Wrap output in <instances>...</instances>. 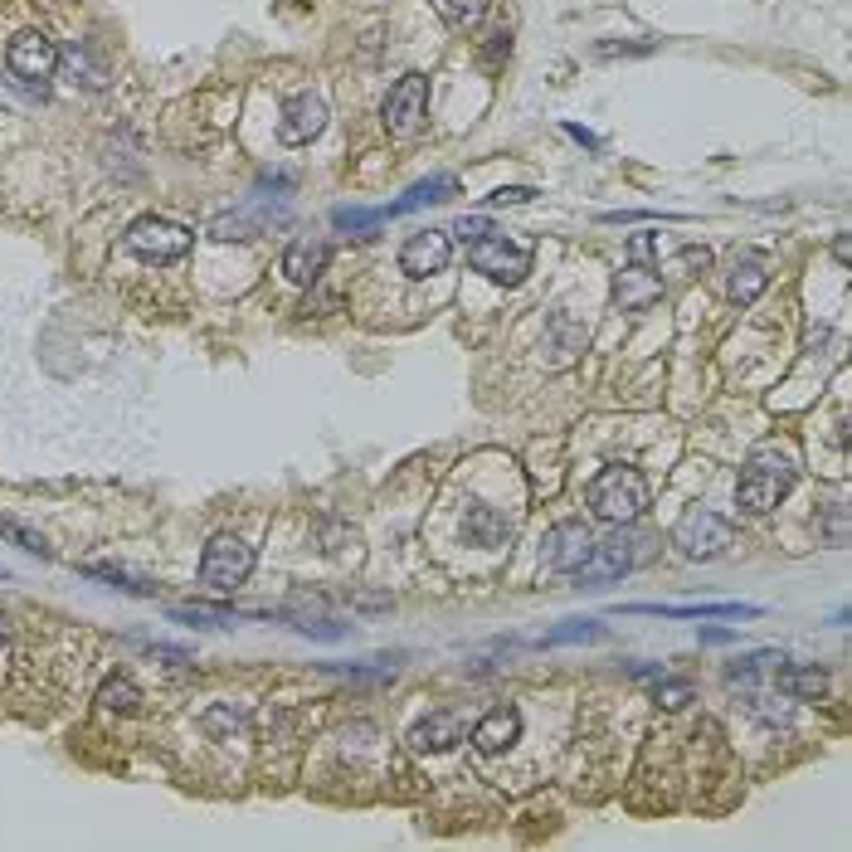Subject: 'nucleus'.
Here are the masks:
<instances>
[{
    "label": "nucleus",
    "mask_w": 852,
    "mask_h": 852,
    "mask_svg": "<svg viewBox=\"0 0 852 852\" xmlns=\"http://www.w3.org/2000/svg\"><path fill=\"white\" fill-rule=\"evenodd\" d=\"M453 234H458L463 244H473V239H482V234H492V224L482 220V215H463V220L453 224Z\"/></svg>",
    "instance_id": "33"
},
{
    "label": "nucleus",
    "mask_w": 852,
    "mask_h": 852,
    "mask_svg": "<svg viewBox=\"0 0 852 852\" xmlns=\"http://www.w3.org/2000/svg\"><path fill=\"white\" fill-rule=\"evenodd\" d=\"M672 546L687 560H716L736 546V531H731L726 517H716L706 507H692V512H682V521L672 526Z\"/></svg>",
    "instance_id": "6"
},
{
    "label": "nucleus",
    "mask_w": 852,
    "mask_h": 852,
    "mask_svg": "<svg viewBox=\"0 0 852 852\" xmlns=\"http://www.w3.org/2000/svg\"><path fill=\"white\" fill-rule=\"evenodd\" d=\"M648 536H638V531H614L609 541H594L590 560L575 570V585L580 590H599V585H614L619 575H629L638 570L643 560H648Z\"/></svg>",
    "instance_id": "3"
},
{
    "label": "nucleus",
    "mask_w": 852,
    "mask_h": 852,
    "mask_svg": "<svg viewBox=\"0 0 852 852\" xmlns=\"http://www.w3.org/2000/svg\"><path fill=\"white\" fill-rule=\"evenodd\" d=\"M5 69L20 78V83H30V88H44L54 78V69H59V44L49 35H39V30H25V35L10 39Z\"/></svg>",
    "instance_id": "9"
},
{
    "label": "nucleus",
    "mask_w": 852,
    "mask_h": 852,
    "mask_svg": "<svg viewBox=\"0 0 852 852\" xmlns=\"http://www.w3.org/2000/svg\"><path fill=\"white\" fill-rule=\"evenodd\" d=\"M249 575H254V546L239 541L234 531L210 536V546L200 551V580H205L215 594H234Z\"/></svg>",
    "instance_id": "4"
},
{
    "label": "nucleus",
    "mask_w": 852,
    "mask_h": 852,
    "mask_svg": "<svg viewBox=\"0 0 852 852\" xmlns=\"http://www.w3.org/2000/svg\"><path fill=\"white\" fill-rule=\"evenodd\" d=\"M658 254V234L653 229H638V234H629V259L633 263H648Z\"/></svg>",
    "instance_id": "30"
},
{
    "label": "nucleus",
    "mask_w": 852,
    "mask_h": 852,
    "mask_svg": "<svg viewBox=\"0 0 852 852\" xmlns=\"http://www.w3.org/2000/svg\"><path fill=\"white\" fill-rule=\"evenodd\" d=\"M83 575L108 580V585H117V590H127V594H151L147 580H132V575H122V570H112V565H83Z\"/></svg>",
    "instance_id": "28"
},
{
    "label": "nucleus",
    "mask_w": 852,
    "mask_h": 852,
    "mask_svg": "<svg viewBox=\"0 0 852 852\" xmlns=\"http://www.w3.org/2000/svg\"><path fill=\"white\" fill-rule=\"evenodd\" d=\"M517 736H521V711H517V706H492L478 726H473V745H478L482 755H502Z\"/></svg>",
    "instance_id": "14"
},
{
    "label": "nucleus",
    "mask_w": 852,
    "mask_h": 852,
    "mask_svg": "<svg viewBox=\"0 0 852 852\" xmlns=\"http://www.w3.org/2000/svg\"><path fill=\"white\" fill-rule=\"evenodd\" d=\"M424 112H429V78L424 74H405L395 88H390V98H385V132L395 137V142H409L419 127H424Z\"/></svg>",
    "instance_id": "8"
},
{
    "label": "nucleus",
    "mask_w": 852,
    "mask_h": 852,
    "mask_svg": "<svg viewBox=\"0 0 852 852\" xmlns=\"http://www.w3.org/2000/svg\"><path fill=\"white\" fill-rule=\"evenodd\" d=\"M190 244H195V234L186 224L161 220V215H142V220L127 224V249L142 263H176L190 254Z\"/></svg>",
    "instance_id": "7"
},
{
    "label": "nucleus",
    "mask_w": 852,
    "mask_h": 852,
    "mask_svg": "<svg viewBox=\"0 0 852 852\" xmlns=\"http://www.w3.org/2000/svg\"><path fill=\"white\" fill-rule=\"evenodd\" d=\"M794 478H799V458L779 444H760L750 453L741 482H736V502H741L745 512L765 517V512L779 507V497L794 487Z\"/></svg>",
    "instance_id": "1"
},
{
    "label": "nucleus",
    "mask_w": 852,
    "mask_h": 852,
    "mask_svg": "<svg viewBox=\"0 0 852 852\" xmlns=\"http://www.w3.org/2000/svg\"><path fill=\"white\" fill-rule=\"evenodd\" d=\"M531 200H536V190L531 186H502V190L487 195V205H531Z\"/></svg>",
    "instance_id": "32"
},
{
    "label": "nucleus",
    "mask_w": 852,
    "mask_h": 852,
    "mask_svg": "<svg viewBox=\"0 0 852 852\" xmlns=\"http://www.w3.org/2000/svg\"><path fill=\"white\" fill-rule=\"evenodd\" d=\"M322 127H327V103L317 93H297L293 103L283 108V117H278V142L283 147H307Z\"/></svg>",
    "instance_id": "12"
},
{
    "label": "nucleus",
    "mask_w": 852,
    "mask_h": 852,
    "mask_svg": "<svg viewBox=\"0 0 852 852\" xmlns=\"http://www.w3.org/2000/svg\"><path fill=\"white\" fill-rule=\"evenodd\" d=\"M453 195H458V181H453V176H429V181L409 186L405 200H395V205H385V210H390V220H395V215H409V210H419V205H439V200H453Z\"/></svg>",
    "instance_id": "20"
},
{
    "label": "nucleus",
    "mask_w": 852,
    "mask_h": 852,
    "mask_svg": "<svg viewBox=\"0 0 852 852\" xmlns=\"http://www.w3.org/2000/svg\"><path fill=\"white\" fill-rule=\"evenodd\" d=\"M614 302L624 312H648V307L663 302V278L648 263H629V268L614 273Z\"/></svg>",
    "instance_id": "13"
},
{
    "label": "nucleus",
    "mask_w": 852,
    "mask_h": 852,
    "mask_svg": "<svg viewBox=\"0 0 852 852\" xmlns=\"http://www.w3.org/2000/svg\"><path fill=\"white\" fill-rule=\"evenodd\" d=\"M5 638H10V619L0 614V643H5Z\"/></svg>",
    "instance_id": "37"
},
{
    "label": "nucleus",
    "mask_w": 852,
    "mask_h": 852,
    "mask_svg": "<svg viewBox=\"0 0 852 852\" xmlns=\"http://www.w3.org/2000/svg\"><path fill=\"white\" fill-rule=\"evenodd\" d=\"M390 220V210L385 205H375V210H361V205H341V210H332V224L336 229H351V234H371L375 224Z\"/></svg>",
    "instance_id": "23"
},
{
    "label": "nucleus",
    "mask_w": 852,
    "mask_h": 852,
    "mask_svg": "<svg viewBox=\"0 0 852 852\" xmlns=\"http://www.w3.org/2000/svg\"><path fill=\"white\" fill-rule=\"evenodd\" d=\"M468 263L478 268L482 278H492V283H507V288H517L521 278L531 273V244H521V239H507V234H482L468 244Z\"/></svg>",
    "instance_id": "5"
},
{
    "label": "nucleus",
    "mask_w": 852,
    "mask_h": 852,
    "mask_svg": "<svg viewBox=\"0 0 852 852\" xmlns=\"http://www.w3.org/2000/svg\"><path fill=\"white\" fill-rule=\"evenodd\" d=\"M775 687L784 697H794V702H818L828 692V672L814 663H789V667H779Z\"/></svg>",
    "instance_id": "19"
},
{
    "label": "nucleus",
    "mask_w": 852,
    "mask_h": 852,
    "mask_svg": "<svg viewBox=\"0 0 852 852\" xmlns=\"http://www.w3.org/2000/svg\"><path fill=\"white\" fill-rule=\"evenodd\" d=\"M590 512L609 526H633L648 512V478L629 463H609L590 482Z\"/></svg>",
    "instance_id": "2"
},
{
    "label": "nucleus",
    "mask_w": 852,
    "mask_h": 852,
    "mask_svg": "<svg viewBox=\"0 0 852 852\" xmlns=\"http://www.w3.org/2000/svg\"><path fill=\"white\" fill-rule=\"evenodd\" d=\"M0 536L5 541H15L20 551H30V556H49V546H44V536L39 531H30L25 521H15V517H0Z\"/></svg>",
    "instance_id": "25"
},
{
    "label": "nucleus",
    "mask_w": 852,
    "mask_h": 852,
    "mask_svg": "<svg viewBox=\"0 0 852 852\" xmlns=\"http://www.w3.org/2000/svg\"><path fill=\"white\" fill-rule=\"evenodd\" d=\"M244 726V716L234 711L229 702H220V706H210L205 716H200V731H210V736H234Z\"/></svg>",
    "instance_id": "26"
},
{
    "label": "nucleus",
    "mask_w": 852,
    "mask_h": 852,
    "mask_svg": "<svg viewBox=\"0 0 852 852\" xmlns=\"http://www.w3.org/2000/svg\"><path fill=\"white\" fill-rule=\"evenodd\" d=\"M594 551V536L585 521H556L551 531H546V546H541V560H546V570H556V575H575Z\"/></svg>",
    "instance_id": "10"
},
{
    "label": "nucleus",
    "mask_w": 852,
    "mask_h": 852,
    "mask_svg": "<svg viewBox=\"0 0 852 852\" xmlns=\"http://www.w3.org/2000/svg\"><path fill=\"white\" fill-rule=\"evenodd\" d=\"M487 5H492V0H444V20L453 25V30H473V25H482Z\"/></svg>",
    "instance_id": "24"
},
{
    "label": "nucleus",
    "mask_w": 852,
    "mask_h": 852,
    "mask_svg": "<svg viewBox=\"0 0 852 852\" xmlns=\"http://www.w3.org/2000/svg\"><path fill=\"white\" fill-rule=\"evenodd\" d=\"M565 137H575V142H585V147H599V137L585 132V127H575V122H565Z\"/></svg>",
    "instance_id": "35"
},
{
    "label": "nucleus",
    "mask_w": 852,
    "mask_h": 852,
    "mask_svg": "<svg viewBox=\"0 0 852 852\" xmlns=\"http://www.w3.org/2000/svg\"><path fill=\"white\" fill-rule=\"evenodd\" d=\"M327 263H332V244H322V239H297L293 249L283 254V273L307 288V283H317V278L327 273Z\"/></svg>",
    "instance_id": "16"
},
{
    "label": "nucleus",
    "mask_w": 852,
    "mask_h": 852,
    "mask_svg": "<svg viewBox=\"0 0 852 852\" xmlns=\"http://www.w3.org/2000/svg\"><path fill=\"white\" fill-rule=\"evenodd\" d=\"M677 268H682L687 278L706 273V268H711V249H697V244H692V249H682V254H677Z\"/></svg>",
    "instance_id": "31"
},
{
    "label": "nucleus",
    "mask_w": 852,
    "mask_h": 852,
    "mask_svg": "<svg viewBox=\"0 0 852 852\" xmlns=\"http://www.w3.org/2000/svg\"><path fill=\"white\" fill-rule=\"evenodd\" d=\"M463 741V721L453 716V711H434V716H424L414 731H409V745L414 750H429V755H444L453 745Z\"/></svg>",
    "instance_id": "17"
},
{
    "label": "nucleus",
    "mask_w": 852,
    "mask_h": 852,
    "mask_svg": "<svg viewBox=\"0 0 852 852\" xmlns=\"http://www.w3.org/2000/svg\"><path fill=\"white\" fill-rule=\"evenodd\" d=\"M658 702H663L667 711L687 706V702H692V682H682V677H663V682H658Z\"/></svg>",
    "instance_id": "29"
},
{
    "label": "nucleus",
    "mask_w": 852,
    "mask_h": 852,
    "mask_svg": "<svg viewBox=\"0 0 852 852\" xmlns=\"http://www.w3.org/2000/svg\"><path fill=\"white\" fill-rule=\"evenodd\" d=\"M833 259L852 263V239H848V234H838V239H833Z\"/></svg>",
    "instance_id": "34"
},
{
    "label": "nucleus",
    "mask_w": 852,
    "mask_h": 852,
    "mask_svg": "<svg viewBox=\"0 0 852 852\" xmlns=\"http://www.w3.org/2000/svg\"><path fill=\"white\" fill-rule=\"evenodd\" d=\"M463 536H468V546L497 551V546L512 541V521L502 517V512H492V507H473V512L463 517Z\"/></svg>",
    "instance_id": "18"
},
{
    "label": "nucleus",
    "mask_w": 852,
    "mask_h": 852,
    "mask_svg": "<svg viewBox=\"0 0 852 852\" xmlns=\"http://www.w3.org/2000/svg\"><path fill=\"white\" fill-rule=\"evenodd\" d=\"M98 706H103V711H117V716H127V711H137V706H142V687H137L127 672H112L108 682L98 687Z\"/></svg>",
    "instance_id": "22"
},
{
    "label": "nucleus",
    "mask_w": 852,
    "mask_h": 852,
    "mask_svg": "<svg viewBox=\"0 0 852 852\" xmlns=\"http://www.w3.org/2000/svg\"><path fill=\"white\" fill-rule=\"evenodd\" d=\"M448 259H453V244H448L444 229H419V234H409L405 249H400V268L409 278H434V273L448 268Z\"/></svg>",
    "instance_id": "11"
},
{
    "label": "nucleus",
    "mask_w": 852,
    "mask_h": 852,
    "mask_svg": "<svg viewBox=\"0 0 852 852\" xmlns=\"http://www.w3.org/2000/svg\"><path fill=\"white\" fill-rule=\"evenodd\" d=\"M629 614H663V619H760V604H629Z\"/></svg>",
    "instance_id": "15"
},
{
    "label": "nucleus",
    "mask_w": 852,
    "mask_h": 852,
    "mask_svg": "<svg viewBox=\"0 0 852 852\" xmlns=\"http://www.w3.org/2000/svg\"><path fill=\"white\" fill-rule=\"evenodd\" d=\"M731 638H736V633H726V629H706L702 633V643H731Z\"/></svg>",
    "instance_id": "36"
},
{
    "label": "nucleus",
    "mask_w": 852,
    "mask_h": 852,
    "mask_svg": "<svg viewBox=\"0 0 852 852\" xmlns=\"http://www.w3.org/2000/svg\"><path fill=\"white\" fill-rule=\"evenodd\" d=\"M594 638H604V629L590 624V619H570V624L546 633V643H594Z\"/></svg>",
    "instance_id": "27"
},
{
    "label": "nucleus",
    "mask_w": 852,
    "mask_h": 852,
    "mask_svg": "<svg viewBox=\"0 0 852 852\" xmlns=\"http://www.w3.org/2000/svg\"><path fill=\"white\" fill-rule=\"evenodd\" d=\"M765 283H770V268H765V259H760V254H745V259H736V268H731V297H736L741 307H750L755 297L765 293Z\"/></svg>",
    "instance_id": "21"
}]
</instances>
